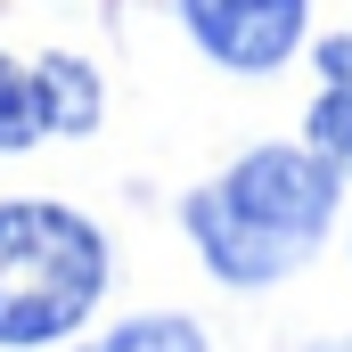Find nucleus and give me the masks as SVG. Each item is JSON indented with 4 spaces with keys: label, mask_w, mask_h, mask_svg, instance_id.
<instances>
[{
    "label": "nucleus",
    "mask_w": 352,
    "mask_h": 352,
    "mask_svg": "<svg viewBox=\"0 0 352 352\" xmlns=\"http://www.w3.org/2000/svg\"><path fill=\"white\" fill-rule=\"evenodd\" d=\"M311 148H320L336 173H352V90H328V98L311 107Z\"/></svg>",
    "instance_id": "0eeeda50"
},
{
    "label": "nucleus",
    "mask_w": 352,
    "mask_h": 352,
    "mask_svg": "<svg viewBox=\"0 0 352 352\" xmlns=\"http://www.w3.org/2000/svg\"><path fill=\"white\" fill-rule=\"evenodd\" d=\"M82 352H213V344L188 311H140V320H115L107 336H90Z\"/></svg>",
    "instance_id": "39448f33"
},
{
    "label": "nucleus",
    "mask_w": 352,
    "mask_h": 352,
    "mask_svg": "<svg viewBox=\"0 0 352 352\" xmlns=\"http://www.w3.org/2000/svg\"><path fill=\"white\" fill-rule=\"evenodd\" d=\"M303 16L311 0H180V25L188 41L230 66V74H270L303 50Z\"/></svg>",
    "instance_id": "7ed1b4c3"
},
{
    "label": "nucleus",
    "mask_w": 352,
    "mask_h": 352,
    "mask_svg": "<svg viewBox=\"0 0 352 352\" xmlns=\"http://www.w3.org/2000/svg\"><path fill=\"white\" fill-rule=\"evenodd\" d=\"M311 352H352V336H336V344H311Z\"/></svg>",
    "instance_id": "1a4fd4ad"
},
{
    "label": "nucleus",
    "mask_w": 352,
    "mask_h": 352,
    "mask_svg": "<svg viewBox=\"0 0 352 352\" xmlns=\"http://www.w3.org/2000/svg\"><path fill=\"white\" fill-rule=\"evenodd\" d=\"M320 74H328V90H352V33L320 41Z\"/></svg>",
    "instance_id": "6e6552de"
},
{
    "label": "nucleus",
    "mask_w": 352,
    "mask_h": 352,
    "mask_svg": "<svg viewBox=\"0 0 352 352\" xmlns=\"http://www.w3.org/2000/svg\"><path fill=\"white\" fill-rule=\"evenodd\" d=\"M41 82H50V123H58V140H82L98 131V74H90L82 58H41Z\"/></svg>",
    "instance_id": "423d86ee"
},
{
    "label": "nucleus",
    "mask_w": 352,
    "mask_h": 352,
    "mask_svg": "<svg viewBox=\"0 0 352 352\" xmlns=\"http://www.w3.org/2000/svg\"><path fill=\"white\" fill-rule=\"evenodd\" d=\"M180 213L221 287L263 295L287 270H303L336 230V164L320 148H254L221 180H205Z\"/></svg>",
    "instance_id": "f257e3e1"
},
{
    "label": "nucleus",
    "mask_w": 352,
    "mask_h": 352,
    "mask_svg": "<svg viewBox=\"0 0 352 352\" xmlns=\"http://www.w3.org/2000/svg\"><path fill=\"white\" fill-rule=\"evenodd\" d=\"M107 295V238L74 205L8 197L0 205V344H58Z\"/></svg>",
    "instance_id": "f03ea898"
},
{
    "label": "nucleus",
    "mask_w": 352,
    "mask_h": 352,
    "mask_svg": "<svg viewBox=\"0 0 352 352\" xmlns=\"http://www.w3.org/2000/svg\"><path fill=\"white\" fill-rule=\"evenodd\" d=\"M50 82H41V58H8L0 50V156H25L33 140H50Z\"/></svg>",
    "instance_id": "20e7f679"
}]
</instances>
